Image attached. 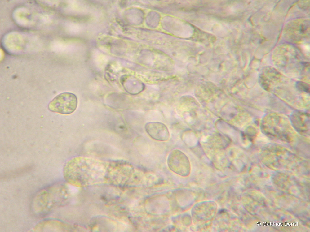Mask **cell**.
Returning a JSON list of instances; mask_svg holds the SVG:
<instances>
[{"instance_id": "6", "label": "cell", "mask_w": 310, "mask_h": 232, "mask_svg": "<svg viewBox=\"0 0 310 232\" xmlns=\"http://www.w3.org/2000/svg\"><path fill=\"white\" fill-rule=\"evenodd\" d=\"M296 88L301 91L307 93L310 92L309 86L306 83L302 81H298L296 82Z\"/></svg>"}, {"instance_id": "4", "label": "cell", "mask_w": 310, "mask_h": 232, "mask_svg": "<svg viewBox=\"0 0 310 232\" xmlns=\"http://www.w3.org/2000/svg\"><path fill=\"white\" fill-rule=\"evenodd\" d=\"M145 129L148 135L155 140L166 141L170 138L169 131L166 126L162 123L148 122L145 125Z\"/></svg>"}, {"instance_id": "1", "label": "cell", "mask_w": 310, "mask_h": 232, "mask_svg": "<svg viewBox=\"0 0 310 232\" xmlns=\"http://www.w3.org/2000/svg\"><path fill=\"white\" fill-rule=\"evenodd\" d=\"M106 173L104 161L82 156L70 160L64 169V176L68 180L82 185L104 180Z\"/></svg>"}, {"instance_id": "3", "label": "cell", "mask_w": 310, "mask_h": 232, "mask_svg": "<svg viewBox=\"0 0 310 232\" xmlns=\"http://www.w3.org/2000/svg\"><path fill=\"white\" fill-rule=\"evenodd\" d=\"M167 163L170 169L178 174L185 176L189 173L188 159L185 154L179 149H173L170 152L167 157Z\"/></svg>"}, {"instance_id": "2", "label": "cell", "mask_w": 310, "mask_h": 232, "mask_svg": "<svg viewBox=\"0 0 310 232\" xmlns=\"http://www.w3.org/2000/svg\"><path fill=\"white\" fill-rule=\"evenodd\" d=\"M78 103L77 97L74 94L65 92L54 98L49 103L48 107L52 112L68 114L76 110Z\"/></svg>"}, {"instance_id": "5", "label": "cell", "mask_w": 310, "mask_h": 232, "mask_svg": "<svg viewBox=\"0 0 310 232\" xmlns=\"http://www.w3.org/2000/svg\"><path fill=\"white\" fill-rule=\"evenodd\" d=\"M306 115L297 113L291 118V122L295 129L302 134L307 133L309 130V120L308 116Z\"/></svg>"}]
</instances>
